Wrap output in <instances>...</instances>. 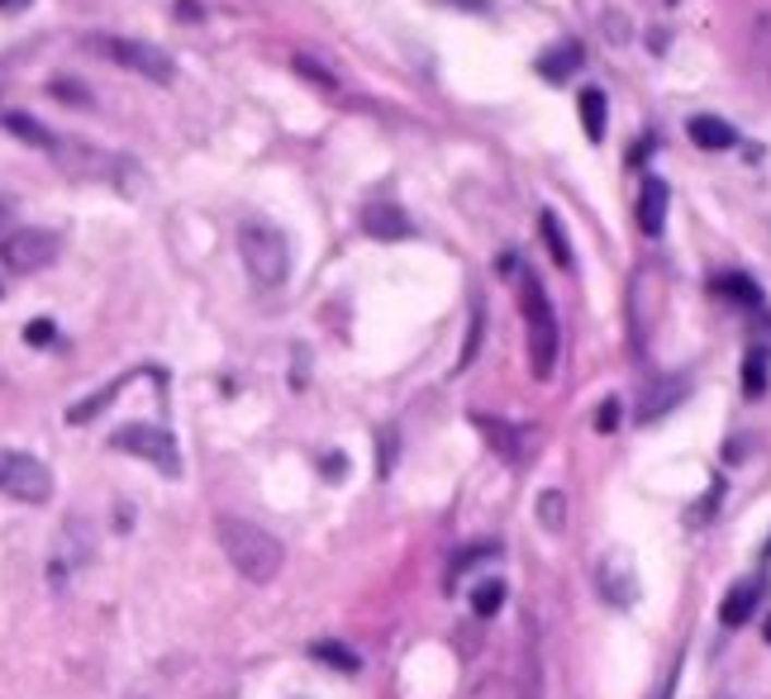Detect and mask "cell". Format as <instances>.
Here are the masks:
<instances>
[{"instance_id": "1", "label": "cell", "mask_w": 771, "mask_h": 699, "mask_svg": "<svg viewBox=\"0 0 771 699\" xmlns=\"http://www.w3.org/2000/svg\"><path fill=\"white\" fill-rule=\"evenodd\" d=\"M215 538H219L225 557L233 562V571H239L243 580H253V586L277 580L286 552L277 543V533H267L263 523L239 519V514H219V519H215Z\"/></svg>"}, {"instance_id": "2", "label": "cell", "mask_w": 771, "mask_h": 699, "mask_svg": "<svg viewBox=\"0 0 771 699\" xmlns=\"http://www.w3.org/2000/svg\"><path fill=\"white\" fill-rule=\"evenodd\" d=\"M519 310H525V324H529V372L547 381L557 366V314H553V300L539 276H519Z\"/></svg>"}, {"instance_id": "3", "label": "cell", "mask_w": 771, "mask_h": 699, "mask_svg": "<svg viewBox=\"0 0 771 699\" xmlns=\"http://www.w3.org/2000/svg\"><path fill=\"white\" fill-rule=\"evenodd\" d=\"M239 253H243V267L263 290L281 286L286 272H291V243L281 239V229H272L263 219H248L239 229Z\"/></svg>"}, {"instance_id": "4", "label": "cell", "mask_w": 771, "mask_h": 699, "mask_svg": "<svg viewBox=\"0 0 771 699\" xmlns=\"http://www.w3.org/2000/svg\"><path fill=\"white\" fill-rule=\"evenodd\" d=\"M86 48H91V52H100V58H110L115 68H124V72L143 76V82H153V86H172V82H177V62L167 58L162 48L143 44V38L91 34V38H86Z\"/></svg>"}, {"instance_id": "5", "label": "cell", "mask_w": 771, "mask_h": 699, "mask_svg": "<svg viewBox=\"0 0 771 699\" xmlns=\"http://www.w3.org/2000/svg\"><path fill=\"white\" fill-rule=\"evenodd\" d=\"M110 447L143 457L148 467H158L167 481L181 477V447H177L172 433L158 429V424H124V429H115V433H110Z\"/></svg>"}, {"instance_id": "6", "label": "cell", "mask_w": 771, "mask_h": 699, "mask_svg": "<svg viewBox=\"0 0 771 699\" xmlns=\"http://www.w3.org/2000/svg\"><path fill=\"white\" fill-rule=\"evenodd\" d=\"M0 495L20 499V505H48L53 499V471L29 453H0Z\"/></svg>"}, {"instance_id": "7", "label": "cell", "mask_w": 771, "mask_h": 699, "mask_svg": "<svg viewBox=\"0 0 771 699\" xmlns=\"http://www.w3.org/2000/svg\"><path fill=\"white\" fill-rule=\"evenodd\" d=\"M62 253V239L53 229H10L5 239H0V262H5L10 272L20 276H34L44 267H53Z\"/></svg>"}, {"instance_id": "8", "label": "cell", "mask_w": 771, "mask_h": 699, "mask_svg": "<svg viewBox=\"0 0 771 699\" xmlns=\"http://www.w3.org/2000/svg\"><path fill=\"white\" fill-rule=\"evenodd\" d=\"M96 557V538H91V523L86 519H68L58 533V552L53 562H48V576H53V586H68V576L76 566H86Z\"/></svg>"}, {"instance_id": "9", "label": "cell", "mask_w": 771, "mask_h": 699, "mask_svg": "<svg viewBox=\"0 0 771 699\" xmlns=\"http://www.w3.org/2000/svg\"><path fill=\"white\" fill-rule=\"evenodd\" d=\"M686 400V376H662V381H652L648 395L638 400V424H658V419L666 410H676V405Z\"/></svg>"}, {"instance_id": "10", "label": "cell", "mask_w": 771, "mask_h": 699, "mask_svg": "<svg viewBox=\"0 0 771 699\" xmlns=\"http://www.w3.org/2000/svg\"><path fill=\"white\" fill-rule=\"evenodd\" d=\"M666 205H672V186H666L662 177H648L643 195H638V229H643L648 239H658L666 229Z\"/></svg>"}, {"instance_id": "11", "label": "cell", "mask_w": 771, "mask_h": 699, "mask_svg": "<svg viewBox=\"0 0 771 699\" xmlns=\"http://www.w3.org/2000/svg\"><path fill=\"white\" fill-rule=\"evenodd\" d=\"M362 229L382 243H400L405 233H410V219H405V209L396 201H372L368 209H362Z\"/></svg>"}, {"instance_id": "12", "label": "cell", "mask_w": 771, "mask_h": 699, "mask_svg": "<svg viewBox=\"0 0 771 699\" xmlns=\"http://www.w3.org/2000/svg\"><path fill=\"white\" fill-rule=\"evenodd\" d=\"M757 595H762L757 580H738V586L724 595V604H719V618H724L728 628H743L752 618V610H757Z\"/></svg>"}, {"instance_id": "13", "label": "cell", "mask_w": 771, "mask_h": 699, "mask_svg": "<svg viewBox=\"0 0 771 699\" xmlns=\"http://www.w3.org/2000/svg\"><path fill=\"white\" fill-rule=\"evenodd\" d=\"M686 134H690V143H696V148H710V153H719V148H734V143H738L734 124L714 120V115H696V120L686 124Z\"/></svg>"}, {"instance_id": "14", "label": "cell", "mask_w": 771, "mask_h": 699, "mask_svg": "<svg viewBox=\"0 0 771 699\" xmlns=\"http://www.w3.org/2000/svg\"><path fill=\"white\" fill-rule=\"evenodd\" d=\"M577 105H581V129H586V138L600 143V138H605V120H610V100H605V91H600V86H586Z\"/></svg>"}, {"instance_id": "15", "label": "cell", "mask_w": 771, "mask_h": 699, "mask_svg": "<svg viewBox=\"0 0 771 699\" xmlns=\"http://www.w3.org/2000/svg\"><path fill=\"white\" fill-rule=\"evenodd\" d=\"M577 68H581V48L577 44H557L553 52H543V58H539V72L547 76V82H567Z\"/></svg>"}, {"instance_id": "16", "label": "cell", "mask_w": 771, "mask_h": 699, "mask_svg": "<svg viewBox=\"0 0 771 699\" xmlns=\"http://www.w3.org/2000/svg\"><path fill=\"white\" fill-rule=\"evenodd\" d=\"M124 381H129V376H120V381H110V386H106V390H96V395H86V400H76V405H72V410H68V424H91V419H96L100 410H110V405H115V395H120V390H124Z\"/></svg>"}, {"instance_id": "17", "label": "cell", "mask_w": 771, "mask_h": 699, "mask_svg": "<svg viewBox=\"0 0 771 699\" xmlns=\"http://www.w3.org/2000/svg\"><path fill=\"white\" fill-rule=\"evenodd\" d=\"M5 129L15 138H24V143H34V148H48V153H58V138L48 134L44 124L34 120V115H5Z\"/></svg>"}, {"instance_id": "18", "label": "cell", "mask_w": 771, "mask_h": 699, "mask_svg": "<svg viewBox=\"0 0 771 699\" xmlns=\"http://www.w3.org/2000/svg\"><path fill=\"white\" fill-rule=\"evenodd\" d=\"M477 429H481V438H486V443H491L501 457H509V461L519 457V438H515V429H509V424H501V419H486V414H477Z\"/></svg>"}, {"instance_id": "19", "label": "cell", "mask_w": 771, "mask_h": 699, "mask_svg": "<svg viewBox=\"0 0 771 699\" xmlns=\"http://www.w3.org/2000/svg\"><path fill=\"white\" fill-rule=\"evenodd\" d=\"M714 290H719V296H728V300H738V305H748V310L762 305V290H757L743 272H724V276L714 281Z\"/></svg>"}, {"instance_id": "20", "label": "cell", "mask_w": 771, "mask_h": 699, "mask_svg": "<svg viewBox=\"0 0 771 699\" xmlns=\"http://www.w3.org/2000/svg\"><path fill=\"white\" fill-rule=\"evenodd\" d=\"M501 604H505V580H481V586L472 590V614L477 618H495L501 614Z\"/></svg>"}, {"instance_id": "21", "label": "cell", "mask_w": 771, "mask_h": 699, "mask_svg": "<svg viewBox=\"0 0 771 699\" xmlns=\"http://www.w3.org/2000/svg\"><path fill=\"white\" fill-rule=\"evenodd\" d=\"M539 229H543V243H547V253H553L557 267H571V248H567V233H562V224L553 209H543V219H539Z\"/></svg>"}, {"instance_id": "22", "label": "cell", "mask_w": 771, "mask_h": 699, "mask_svg": "<svg viewBox=\"0 0 771 699\" xmlns=\"http://www.w3.org/2000/svg\"><path fill=\"white\" fill-rule=\"evenodd\" d=\"M539 523H543L547 533L567 529V495H562V491H543L539 495Z\"/></svg>"}, {"instance_id": "23", "label": "cell", "mask_w": 771, "mask_h": 699, "mask_svg": "<svg viewBox=\"0 0 771 699\" xmlns=\"http://www.w3.org/2000/svg\"><path fill=\"white\" fill-rule=\"evenodd\" d=\"M310 656H315V662H324V666H338V671H358V666H362L358 652L344 648V642H315V648H310Z\"/></svg>"}, {"instance_id": "24", "label": "cell", "mask_w": 771, "mask_h": 699, "mask_svg": "<svg viewBox=\"0 0 771 699\" xmlns=\"http://www.w3.org/2000/svg\"><path fill=\"white\" fill-rule=\"evenodd\" d=\"M743 395L757 400V395H767V358L762 352H748V362H743Z\"/></svg>"}, {"instance_id": "25", "label": "cell", "mask_w": 771, "mask_h": 699, "mask_svg": "<svg viewBox=\"0 0 771 699\" xmlns=\"http://www.w3.org/2000/svg\"><path fill=\"white\" fill-rule=\"evenodd\" d=\"M296 72H305V76H310V82H315L320 91H334V86H338V76H334V72H324L315 58H296Z\"/></svg>"}, {"instance_id": "26", "label": "cell", "mask_w": 771, "mask_h": 699, "mask_svg": "<svg viewBox=\"0 0 771 699\" xmlns=\"http://www.w3.org/2000/svg\"><path fill=\"white\" fill-rule=\"evenodd\" d=\"M619 429V400H605L595 410V433H614Z\"/></svg>"}, {"instance_id": "27", "label": "cell", "mask_w": 771, "mask_h": 699, "mask_svg": "<svg viewBox=\"0 0 771 699\" xmlns=\"http://www.w3.org/2000/svg\"><path fill=\"white\" fill-rule=\"evenodd\" d=\"M752 338H757V352H762V358H771V314H757Z\"/></svg>"}, {"instance_id": "28", "label": "cell", "mask_w": 771, "mask_h": 699, "mask_svg": "<svg viewBox=\"0 0 771 699\" xmlns=\"http://www.w3.org/2000/svg\"><path fill=\"white\" fill-rule=\"evenodd\" d=\"M24 338H29L34 348H44V342H53V324H48V320H34L29 328H24Z\"/></svg>"}, {"instance_id": "29", "label": "cell", "mask_w": 771, "mask_h": 699, "mask_svg": "<svg viewBox=\"0 0 771 699\" xmlns=\"http://www.w3.org/2000/svg\"><path fill=\"white\" fill-rule=\"evenodd\" d=\"M48 91H53L58 100H76V105H86V96H82V91H76V82H62V76H58V82L48 86Z\"/></svg>"}, {"instance_id": "30", "label": "cell", "mask_w": 771, "mask_h": 699, "mask_svg": "<svg viewBox=\"0 0 771 699\" xmlns=\"http://www.w3.org/2000/svg\"><path fill=\"white\" fill-rule=\"evenodd\" d=\"M177 15L181 20H201V5H195V0H177Z\"/></svg>"}, {"instance_id": "31", "label": "cell", "mask_w": 771, "mask_h": 699, "mask_svg": "<svg viewBox=\"0 0 771 699\" xmlns=\"http://www.w3.org/2000/svg\"><path fill=\"white\" fill-rule=\"evenodd\" d=\"M344 467H348L344 457H329V461H324V477H344Z\"/></svg>"}, {"instance_id": "32", "label": "cell", "mask_w": 771, "mask_h": 699, "mask_svg": "<svg viewBox=\"0 0 771 699\" xmlns=\"http://www.w3.org/2000/svg\"><path fill=\"white\" fill-rule=\"evenodd\" d=\"M457 5H467V10H491L486 0H457Z\"/></svg>"}, {"instance_id": "33", "label": "cell", "mask_w": 771, "mask_h": 699, "mask_svg": "<svg viewBox=\"0 0 771 699\" xmlns=\"http://www.w3.org/2000/svg\"><path fill=\"white\" fill-rule=\"evenodd\" d=\"M29 0H0V10H24Z\"/></svg>"}, {"instance_id": "34", "label": "cell", "mask_w": 771, "mask_h": 699, "mask_svg": "<svg viewBox=\"0 0 771 699\" xmlns=\"http://www.w3.org/2000/svg\"><path fill=\"white\" fill-rule=\"evenodd\" d=\"M5 224H10V205L0 201V229H5Z\"/></svg>"}, {"instance_id": "35", "label": "cell", "mask_w": 771, "mask_h": 699, "mask_svg": "<svg viewBox=\"0 0 771 699\" xmlns=\"http://www.w3.org/2000/svg\"><path fill=\"white\" fill-rule=\"evenodd\" d=\"M0 96H5V72H0Z\"/></svg>"}, {"instance_id": "36", "label": "cell", "mask_w": 771, "mask_h": 699, "mask_svg": "<svg viewBox=\"0 0 771 699\" xmlns=\"http://www.w3.org/2000/svg\"><path fill=\"white\" fill-rule=\"evenodd\" d=\"M767 642H771V618H767Z\"/></svg>"}]
</instances>
